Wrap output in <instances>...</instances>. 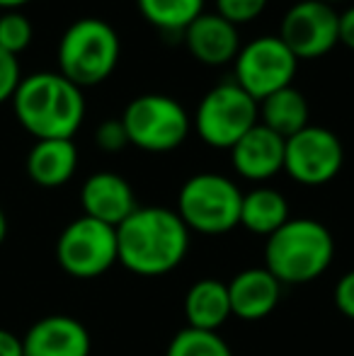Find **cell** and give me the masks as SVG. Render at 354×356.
<instances>
[{
    "label": "cell",
    "mask_w": 354,
    "mask_h": 356,
    "mask_svg": "<svg viewBox=\"0 0 354 356\" xmlns=\"http://www.w3.org/2000/svg\"><path fill=\"white\" fill-rule=\"evenodd\" d=\"M119 262L138 277H163L184 262L189 228L172 209L138 207L117 225Z\"/></svg>",
    "instance_id": "obj_1"
},
{
    "label": "cell",
    "mask_w": 354,
    "mask_h": 356,
    "mask_svg": "<svg viewBox=\"0 0 354 356\" xmlns=\"http://www.w3.org/2000/svg\"><path fill=\"white\" fill-rule=\"evenodd\" d=\"M13 109L19 127L37 141L73 138L86 119V95L61 73L42 71L22 78Z\"/></svg>",
    "instance_id": "obj_2"
},
{
    "label": "cell",
    "mask_w": 354,
    "mask_h": 356,
    "mask_svg": "<svg viewBox=\"0 0 354 356\" xmlns=\"http://www.w3.org/2000/svg\"><path fill=\"white\" fill-rule=\"evenodd\" d=\"M335 238L316 218H289L265 245V269L279 284H311L330 269Z\"/></svg>",
    "instance_id": "obj_3"
},
{
    "label": "cell",
    "mask_w": 354,
    "mask_h": 356,
    "mask_svg": "<svg viewBox=\"0 0 354 356\" xmlns=\"http://www.w3.org/2000/svg\"><path fill=\"white\" fill-rule=\"evenodd\" d=\"M58 73L78 88H92L109 78L122 58L117 29L99 17H81L58 42Z\"/></svg>",
    "instance_id": "obj_4"
},
{
    "label": "cell",
    "mask_w": 354,
    "mask_h": 356,
    "mask_svg": "<svg viewBox=\"0 0 354 356\" xmlns=\"http://www.w3.org/2000/svg\"><path fill=\"white\" fill-rule=\"evenodd\" d=\"M241 204L243 192L231 177L199 172L179 187L175 211L194 233L223 235L241 225Z\"/></svg>",
    "instance_id": "obj_5"
},
{
    "label": "cell",
    "mask_w": 354,
    "mask_h": 356,
    "mask_svg": "<svg viewBox=\"0 0 354 356\" xmlns=\"http://www.w3.org/2000/svg\"><path fill=\"white\" fill-rule=\"evenodd\" d=\"M129 145L146 153H172L187 141L192 117L170 95L146 92L134 97L122 114Z\"/></svg>",
    "instance_id": "obj_6"
},
{
    "label": "cell",
    "mask_w": 354,
    "mask_h": 356,
    "mask_svg": "<svg viewBox=\"0 0 354 356\" xmlns=\"http://www.w3.org/2000/svg\"><path fill=\"white\" fill-rule=\"evenodd\" d=\"M260 124V104L233 80L218 83L199 99L192 129L207 145L231 150L252 127Z\"/></svg>",
    "instance_id": "obj_7"
},
{
    "label": "cell",
    "mask_w": 354,
    "mask_h": 356,
    "mask_svg": "<svg viewBox=\"0 0 354 356\" xmlns=\"http://www.w3.org/2000/svg\"><path fill=\"white\" fill-rule=\"evenodd\" d=\"M298 58L277 34H262L243 44L233 61V83L241 85L257 104L269 95L289 88L296 78Z\"/></svg>",
    "instance_id": "obj_8"
},
{
    "label": "cell",
    "mask_w": 354,
    "mask_h": 356,
    "mask_svg": "<svg viewBox=\"0 0 354 356\" xmlns=\"http://www.w3.org/2000/svg\"><path fill=\"white\" fill-rule=\"evenodd\" d=\"M56 259L76 279H97L119 262L117 228L90 216L71 220L56 240Z\"/></svg>",
    "instance_id": "obj_9"
},
{
    "label": "cell",
    "mask_w": 354,
    "mask_h": 356,
    "mask_svg": "<svg viewBox=\"0 0 354 356\" xmlns=\"http://www.w3.org/2000/svg\"><path fill=\"white\" fill-rule=\"evenodd\" d=\"M345 148L335 131L308 124L284 143V172L303 187H321L340 175Z\"/></svg>",
    "instance_id": "obj_10"
},
{
    "label": "cell",
    "mask_w": 354,
    "mask_h": 356,
    "mask_svg": "<svg viewBox=\"0 0 354 356\" xmlns=\"http://www.w3.org/2000/svg\"><path fill=\"white\" fill-rule=\"evenodd\" d=\"M337 10L321 0H298L284 13L277 37L301 61H316L340 44Z\"/></svg>",
    "instance_id": "obj_11"
},
{
    "label": "cell",
    "mask_w": 354,
    "mask_h": 356,
    "mask_svg": "<svg viewBox=\"0 0 354 356\" xmlns=\"http://www.w3.org/2000/svg\"><path fill=\"white\" fill-rule=\"evenodd\" d=\"M182 39L194 61L211 68L233 63L243 47L238 27L218 13H202L184 29Z\"/></svg>",
    "instance_id": "obj_12"
},
{
    "label": "cell",
    "mask_w": 354,
    "mask_h": 356,
    "mask_svg": "<svg viewBox=\"0 0 354 356\" xmlns=\"http://www.w3.org/2000/svg\"><path fill=\"white\" fill-rule=\"evenodd\" d=\"M24 356H90V332L71 315H47L22 337Z\"/></svg>",
    "instance_id": "obj_13"
},
{
    "label": "cell",
    "mask_w": 354,
    "mask_h": 356,
    "mask_svg": "<svg viewBox=\"0 0 354 356\" xmlns=\"http://www.w3.org/2000/svg\"><path fill=\"white\" fill-rule=\"evenodd\" d=\"M81 204L86 216L117 228L138 209L131 184L117 172H95L81 189Z\"/></svg>",
    "instance_id": "obj_14"
},
{
    "label": "cell",
    "mask_w": 354,
    "mask_h": 356,
    "mask_svg": "<svg viewBox=\"0 0 354 356\" xmlns=\"http://www.w3.org/2000/svg\"><path fill=\"white\" fill-rule=\"evenodd\" d=\"M284 138L257 124L231 148V165L248 182H267L284 172Z\"/></svg>",
    "instance_id": "obj_15"
},
{
    "label": "cell",
    "mask_w": 354,
    "mask_h": 356,
    "mask_svg": "<svg viewBox=\"0 0 354 356\" xmlns=\"http://www.w3.org/2000/svg\"><path fill=\"white\" fill-rule=\"evenodd\" d=\"M228 298L236 318L257 323L274 313L282 298V284L265 267H250L238 272L228 282Z\"/></svg>",
    "instance_id": "obj_16"
},
{
    "label": "cell",
    "mask_w": 354,
    "mask_h": 356,
    "mask_svg": "<svg viewBox=\"0 0 354 356\" xmlns=\"http://www.w3.org/2000/svg\"><path fill=\"white\" fill-rule=\"evenodd\" d=\"M78 170V148L73 138L37 141L27 155V175L34 184L47 189L63 187Z\"/></svg>",
    "instance_id": "obj_17"
},
{
    "label": "cell",
    "mask_w": 354,
    "mask_h": 356,
    "mask_svg": "<svg viewBox=\"0 0 354 356\" xmlns=\"http://www.w3.org/2000/svg\"><path fill=\"white\" fill-rule=\"evenodd\" d=\"M184 315H187V327L218 332V327H223L233 315L228 284L218 279L194 282L184 296Z\"/></svg>",
    "instance_id": "obj_18"
},
{
    "label": "cell",
    "mask_w": 354,
    "mask_h": 356,
    "mask_svg": "<svg viewBox=\"0 0 354 356\" xmlns=\"http://www.w3.org/2000/svg\"><path fill=\"white\" fill-rule=\"evenodd\" d=\"M308 117H311V109H308L306 95L293 85L269 95L260 102V124L282 136L284 141L306 129Z\"/></svg>",
    "instance_id": "obj_19"
},
{
    "label": "cell",
    "mask_w": 354,
    "mask_h": 356,
    "mask_svg": "<svg viewBox=\"0 0 354 356\" xmlns=\"http://www.w3.org/2000/svg\"><path fill=\"white\" fill-rule=\"evenodd\" d=\"M289 216V202L279 189L255 187L243 194L241 204V225L255 235H269L282 228Z\"/></svg>",
    "instance_id": "obj_20"
},
{
    "label": "cell",
    "mask_w": 354,
    "mask_h": 356,
    "mask_svg": "<svg viewBox=\"0 0 354 356\" xmlns=\"http://www.w3.org/2000/svg\"><path fill=\"white\" fill-rule=\"evenodd\" d=\"M207 0H136L138 13L163 34H184V29L204 13Z\"/></svg>",
    "instance_id": "obj_21"
},
{
    "label": "cell",
    "mask_w": 354,
    "mask_h": 356,
    "mask_svg": "<svg viewBox=\"0 0 354 356\" xmlns=\"http://www.w3.org/2000/svg\"><path fill=\"white\" fill-rule=\"evenodd\" d=\"M166 356H233V352L218 332L184 327L170 339Z\"/></svg>",
    "instance_id": "obj_22"
},
{
    "label": "cell",
    "mask_w": 354,
    "mask_h": 356,
    "mask_svg": "<svg viewBox=\"0 0 354 356\" xmlns=\"http://www.w3.org/2000/svg\"><path fill=\"white\" fill-rule=\"evenodd\" d=\"M32 22L22 13H0V49L13 56H19L32 44Z\"/></svg>",
    "instance_id": "obj_23"
},
{
    "label": "cell",
    "mask_w": 354,
    "mask_h": 356,
    "mask_svg": "<svg viewBox=\"0 0 354 356\" xmlns=\"http://www.w3.org/2000/svg\"><path fill=\"white\" fill-rule=\"evenodd\" d=\"M269 0H216V13L236 27L250 24L267 10Z\"/></svg>",
    "instance_id": "obj_24"
},
{
    "label": "cell",
    "mask_w": 354,
    "mask_h": 356,
    "mask_svg": "<svg viewBox=\"0 0 354 356\" xmlns=\"http://www.w3.org/2000/svg\"><path fill=\"white\" fill-rule=\"evenodd\" d=\"M95 143H97L99 150L104 153H119L129 145V136L124 131L122 119H107L97 127L95 131Z\"/></svg>",
    "instance_id": "obj_25"
},
{
    "label": "cell",
    "mask_w": 354,
    "mask_h": 356,
    "mask_svg": "<svg viewBox=\"0 0 354 356\" xmlns=\"http://www.w3.org/2000/svg\"><path fill=\"white\" fill-rule=\"evenodd\" d=\"M19 83H22V71H19L17 56H13V54L0 49V104L13 99Z\"/></svg>",
    "instance_id": "obj_26"
},
{
    "label": "cell",
    "mask_w": 354,
    "mask_h": 356,
    "mask_svg": "<svg viewBox=\"0 0 354 356\" xmlns=\"http://www.w3.org/2000/svg\"><path fill=\"white\" fill-rule=\"evenodd\" d=\"M332 298H335V305L345 318L354 320V269L352 272H345L335 284V291H332Z\"/></svg>",
    "instance_id": "obj_27"
},
{
    "label": "cell",
    "mask_w": 354,
    "mask_h": 356,
    "mask_svg": "<svg viewBox=\"0 0 354 356\" xmlns=\"http://www.w3.org/2000/svg\"><path fill=\"white\" fill-rule=\"evenodd\" d=\"M337 37L340 44L354 51V5L337 15Z\"/></svg>",
    "instance_id": "obj_28"
},
{
    "label": "cell",
    "mask_w": 354,
    "mask_h": 356,
    "mask_svg": "<svg viewBox=\"0 0 354 356\" xmlns=\"http://www.w3.org/2000/svg\"><path fill=\"white\" fill-rule=\"evenodd\" d=\"M0 356H24L22 339L3 327H0Z\"/></svg>",
    "instance_id": "obj_29"
},
{
    "label": "cell",
    "mask_w": 354,
    "mask_h": 356,
    "mask_svg": "<svg viewBox=\"0 0 354 356\" xmlns=\"http://www.w3.org/2000/svg\"><path fill=\"white\" fill-rule=\"evenodd\" d=\"M27 3H32V0H0V10L3 13H13V10H19Z\"/></svg>",
    "instance_id": "obj_30"
},
{
    "label": "cell",
    "mask_w": 354,
    "mask_h": 356,
    "mask_svg": "<svg viewBox=\"0 0 354 356\" xmlns=\"http://www.w3.org/2000/svg\"><path fill=\"white\" fill-rule=\"evenodd\" d=\"M5 238H8V218H5V211L0 209V245H3Z\"/></svg>",
    "instance_id": "obj_31"
},
{
    "label": "cell",
    "mask_w": 354,
    "mask_h": 356,
    "mask_svg": "<svg viewBox=\"0 0 354 356\" xmlns=\"http://www.w3.org/2000/svg\"><path fill=\"white\" fill-rule=\"evenodd\" d=\"M321 3H325V5H332V8H335V5H340V3H347V0H321Z\"/></svg>",
    "instance_id": "obj_32"
}]
</instances>
